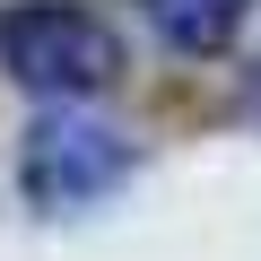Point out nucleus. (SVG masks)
<instances>
[{"instance_id":"f257e3e1","label":"nucleus","mask_w":261,"mask_h":261,"mask_svg":"<svg viewBox=\"0 0 261 261\" xmlns=\"http://www.w3.org/2000/svg\"><path fill=\"white\" fill-rule=\"evenodd\" d=\"M0 70L44 105H87L122 70V35L79 0H18L0 9Z\"/></svg>"},{"instance_id":"f03ea898","label":"nucleus","mask_w":261,"mask_h":261,"mask_svg":"<svg viewBox=\"0 0 261 261\" xmlns=\"http://www.w3.org/2000/svg\"><path fill=\"white\" fill-rule=\"evenodd\" d=\"M130 174V140L105 122H87L79 105H53L35 130H27V157H18V183L35 209H96L113 183Z\"/></svg>"},{"instance_id":"7ed1b4c3","label":"nucleus","mask_w":261,"mask_h":261,"mask_svg":"<svg viewBox=\"0 0 261 261\" xmlns=\"http://www.w3.org/2000/svg\"><path fill=\"white\" fill-rule=\"evenodd\" d=\"M148 27L174 44V53H218L235 27H244V0H140Z\"/></svg>"}]
</instances>
